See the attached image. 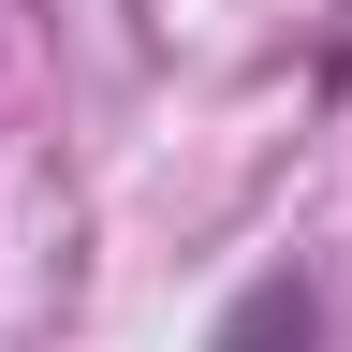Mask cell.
I'll return each mask as SVG.
<instances>
[{"label": "cell", "instance_id": "obj_1", "mask_svg": "<svg viewBox=\"0 0 352 352\" xmlns=\"http://www.w3.org/2000/svg\"><path fill=\"white\" fill-rule=\"evenodd\" d=\"M206 352H323V279H308V264H264V279L220 308Z\"/></svg>", "mask_w": 352, "mask_h": 352}]
</instances>
